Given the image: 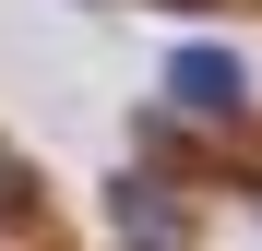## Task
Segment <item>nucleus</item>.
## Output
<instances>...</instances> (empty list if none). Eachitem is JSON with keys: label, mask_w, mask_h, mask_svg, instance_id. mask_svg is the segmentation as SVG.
I'll return each mask as SVG.
<instances>
[{"label": "nucleus", "mask_w": 262, "mask_h": 251, "mask_svg": "<svg viewBox=\"0 0 262 251\" xmlns=\"http://www.w3.org/2000/svg\"><path fill=\"white\" fill-rule=\"evenodd\" d=\"M0 227H36V167L0 144Z\"/></svg>", "instance_id": "obj_3"}, {"label": "nucleus", "mask_w": 262, "mask_h": 251, "mask_svg": "<svg viewBox=\"0 0 262 251\" xmlns=\"http://www.w3.org/2000/svg\"><path fill=\"white\" fill-rule=\"evenodd\" d=\"M167 96H179L191 120H250V72H238V48H179Z\"/></svg>", "instance_id": "obj_2"}, {"label": "nucleus", "mask_w": 262, "mask_h": 251, "mask_svg": "<svg viewBox=\"0 0 262 251\" xmlns=\"http://www.w3.org/2000/svg\"><path fill=\"white\" fill-rule=\"evenodd\" d=\"M167 12H191V0H167Z\"/></svg>", "instance_id": "obj_4"}, {"label": "nucleus", "mask_w": 262, "mask_h": 251, "mask_svg": "<svg viewBox=\"0 0 262 251\" xmlns=\"http://www.w3.org/2000/svg\"><path fill=\"white\" fill-rule=\"evenodd\" d=\"M107 216H119V251H191V203L167 180H119Z\"/></svg>", "instance_id": "obj_1"}]
</instances>
